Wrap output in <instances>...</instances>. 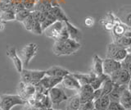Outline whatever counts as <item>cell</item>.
I'll return each instance as SVG.
<instances>
[{
    "label": "cell",
    "mask_w": 131,
    "mask_h": 110,
    "mask_svg": "<svg viewBox=\"0 0 131 110\" xmlns=\"http://www.w3.org/2000/svg\"><path fill=\"white\" fill-rule=\"evenodd\" d=\"M27 102L18 95H2L0 96V109L11 110L16 105L24 106Z\"/></svg>",
    "instance_id": "obj_2"
},
{
    "label": "cell",
    "mask_w": 131,
    "mask_h": 110,
    "mask_svg": "<svg viewBox=\"0 0 131 110\" xmlns=\"http://www.w3.org/2000/svg\"><path fill=\"white\" fill-rule=\"evenodd\" d=\"M43 108H38L35 107V106H31L28 104H26L23 106V108L21 110H42Z\"/></svg>",
    "instance_id": "obj_39"
},
{
    "label": "cell",
    "mask_w": 131,
    "mask_h": 110,
    "mask_svg": "<svg viewBox=\"0 0 131 110\" xmlns=\"http://www.w3.org/2000/svg\"><path fill=\"white\" fill-rule=\"evenodd\" d=\"M126 50H127V53H128V54H131V46H129V48H127Z\"/></svg>",
    "instance_id": "obj_42"
},
{
    "label": "cell",
    "mask_w": 131,
    "mask_h": 110,
    "mask_svg": "<svg viewBox=\"0 0 131 110\" xmlns=\"http://www.w3.org/2000/svg\"><path fill=\"white\" fill-rule=\"evenodd\" d=\"M93 93L78 91V95H79V97H80V103L84 104V103H87V102L93 100Z\"/></svg>",
    "instance_id": "obj_28"
},
{
    "label": "cell",
    "mask_w": 131,
    "mask_h": 110,
    "mask_svg": "<svg viewBox=\"0 0 131 110\" xmlns=\"http://www.w3.org/2000/svg\"><path fill=\"white\" fill-rule=\"evenodd\" d=\"M109 77H110V76L104 74V73L102 75H99V76H96L93 79L91 82H90V85L93 87V89H99V88H101L102 83H103L106 79H108Z\"/></svg>",
    "instance_id": "obj_25"
},
{
    "label": "cell",
    "mask_w": 131,
    "mask_h": 110,
    "mask_svg": "<svg viewBox=\"0 0 131 110\" xmlns=\"http://www.w3.org/2000/svg\"><path fill=\"white\" fill-rule=\"evenodd\" d=\"M121 22L123 24H125L126 26L131 28V13H127L124 17V18H123V20H121Z\"/></svg>",
    "instance_id": "obj_36"
},
{
    "label": "cell",
    "mask_w": 131,
    "mask_h": 110,
    "mask_svg": "<svg viewBox=\"0 0 131 110\" xmlns=\"http://www.w3.org/2000/svg\"><path fill=\"white\" fill-rule=\"evenodd\" d=\"M110 78L114 82V84L119 85H127L131 78V76L126 69L121 67L120 70L112 73L110 76Z\"/></svg>",
    "instance_id": "obj_6"
},
{
    "label": "cell",
    "mask_w": 131,
    "mask_h": 110,
    "mask_svg": "<svg viewBox=\"0 0 131 110\" xmlns=\"http://www.w3.org/2000/svg\"><path fill=\"white\" fill-rule=\"evenodd\" d=\"M64 26H65L64 22L57 21L54 23H52L51 26H49L48 28H46V29L43 31V33L46 35L47 37L53 39L56 41Z\"/></svg>",
    "instance_id": "obj_7"
},
{
    "label": "cell",
    "mask_w": 131,
    "mask_h": 110,
    "mask_svg": "<svg viewBox=\"0 0 131 110\" xmlns=\"http://www.w3.org/2000/svg\"><path fill=\"white\" fill-rule=\"evenodd\" d=\"M21 23L23 24L24 27L26 28L28 31H31L32 25H33V16H32V13H30V14L27 17L25 18Z\"/></svg>",
    "instance_id": "obj_31"
},
{
    "label": "cell",
    "mask_w": 131,
    "mask_h": 110,
    "mask_svg": "<svg viewBox=\"0 0 131 110\" xmlns=\"http://www.w3.org/2000/svg\"><path fill=\"white\" fill-rule=\"evenodd\" d=\"M35 85L32 84H25L23 82H20L18 85L17 87V92L18 95L25 99L26 102L27 100L31 98L35 94Z\"/></svg>",
    "instance_id": "obj_8"
},
{
    "label": "cell",
    "mask_w": 131,
    "mask_h": 110,
    "mask_svg": "<svg viewBox=\"0 0 131 110\" xmlns=\"http://www.w3.org/2000/svg\"><path fill=\"white\" fill-rule=\"evenodd\" d=\"M115 43H116L117 44H119L120 46L123 47V48H129L131 45V38L129 37H126V36H121V38H119L118 39L115 40L113 41Z\"/></svg>",
    "instance_id": "obj_29"
},
{
    "label": "cell",
    "mask_w": 131,
    "mask_h": 110,
    "mask_svg": "<svg viewBox=\"0 0 131 110\" xmlns=\"http://www.w3.org/2000/svg\"><path fill=\"white\" fill-rule=\"evenodd\" d=\"M130 46H131V45H130Z\"/></svg>",
    "instance_id": "obj_46"
},
{
    "label": "cell",
    "mask_w": 131,
    "mask_h": 110,
    "mask_svg": "<svg viewBox=\"0 0 131 110\" xmlns=\"http://www.w3.org/2000/svg\"><path fill=\"white\" fill-rule=\"evenodd\" d=\"M42 110H54L52 108H43Z\"/></svg>",
    "instance_id": "obj_43"
},
{
    "label": "cell",
    "mask_w": 131,
    "mask_h": 110,
    "mask_svg": "<svg viewBox=\"0 0 131 110\" xmlns=\"http://www.w3.org/2000/svg\"><path fill=\"white\" fill-rule=\"evenodd\" d=\"M111 103L108 95H102L99 99L93 100L94 108L97 110H106Z\"/></svg>",
    "instance_id": "obj_18"
},
{
    "label": "cell",
    "mask_w": 131,
    "mask_h": 110,
    "mask_svg": "<svg viewBox=\"0 0 131 110\" xmlns=\"http://www.w3.org/2000/svg\"><path fill=\"white\" fill-rule=\"evenodd\" d=\"M80 42L71 39H67L61 41H55L52 46V52L57 56L71 55L80 48Z\"/></svg>",
    "instance_id": "obj_1"
},
{
    "label": "cell",
    "mask_w": 131,
    "mask_h": 110,
    "mask_svg": "<svg viewBox=\"0 0 131 110\" xmlns=\"http://www.w3.org/2000/svg\"><path fill=\"white\" fill-rule=\"evenodd\" d=\"M65 25L67 27V30L69 35V38L75 40V41L79 42V40L81 39V31L79 28H77L74 25L70 22L69 21L65 22Z\"/></svg>",
    "instance_id": "obj_14"
},
{
    "label": "cell",
    "mask_w": 131,
    "mask_h": 110,
    "mask_svg": "<svg viewBox=\"0 0 131 110\" xmlns=\"http://www.w3.org/2000/svg\"><path fill=\"white\" fill-rule=\"evenodd\" d=\"M126 70L129 72V74H130V76H131V63H130V64L129 65L128 67H127Z\"/></svg>",
    "instance_id": "obj_41"
},
{
    "label": "cell",
    "mask_w": 131,
    "mask_h": 110,
    "mask_svg": "<svg viewBox=\"0 0 131 110\" xmlns=\"http://www.w3.org/2000/svg\"><path fill=\"white\" fill-rule=\"evenodd\" d=\"M33 16V25L31 32L35 35H42L43 31L41 28V20H42V13L39 11H32L31 12Z\"/></svg>",
    "instance_id": "obj_13"
},
{
    "label": "cell",
    "mask_w": 131,
    "mask_h": 110,
    "mask_svg": "<svg viewBox=\"0 0 131 110\" xmlns=\"http://www.w3.org/2000/svg\"><path fill=\"white\" fill-rule=\"evenodd\" d=\"M126 26L125 24H123L121 22H116V23L114 24L113 28H112V36H113V39H114V41L115 40L118 39L119 38H121V36H123L125 33V31L126 29Z\"/></svg>",
    "instance_id": "obj_20"
},
{
    "label": "cell",
    "mask_w": 131,
    "mask_h": 110,
    "mask_svg": "<svg viewBox=\"0 0 131 110\" xmlns=\"http://www.w3.org/2000/svg\"><path fill=\"white\" fill-rule=\"evenodd\" d=\"M48 95L50 98L52 106H59L62 102L68 99V96L65 93L63 88L60 86H55L50 89L48 92Z\"/></svg>",
    "instance_id": "obj_4"
},
{
    "label": "cell",
    "mask_w": 131,
    "mask_h": 110,
    "mask_svg": "<svg viewBox=\"0 0 131 110\" xmlns=\"http://www.w3.org/2000/svg\"><path fill=\"white\" fill-rule=\"evenodd\" d=\"M63 77H58V76H47L45 75L41 81H39V84L45 89V91H48L50 89L53 88L58 85L61 83Z\"/></svg>",
    "instance_id": "obj_10"
},
{
    "label": "cell",
    "mask_w": 131,
    "mask_h": 110,
    "mask_svg": "<svg viewBox=\"0 0 131 110\" xmlns=\"http://www.w3.org/2000/svg\"><path fill=\"white\" fill-rule=\"evenodd\" d=\"M119 103L125 110L131 109V94L127 88L125 89L124 91L122 92L120 99H119Z\"/></svg>",
    "instance_id": "obj_21"
},
{
    "label": "cell",
    "mask_w": 131,
    "mask_h": 110,
    "mask_svg": "<svg viewBox=\"0 0 131 110\" xmlns=\"http://www.w3.org/2000/svg\"><path fill=\"white\" fill-rule=\"evenodd\" d=\"M93 100H95L97 99H99L100 97L102 96V89L99 88V89H94L93 91Z\"/></svg>",
    "instance_id": "obj_38"
},
{
    "label": "cell",
    "mask_w": 131,
    "mask_h": 110,
    "mask_svg": "<svg viewBox=\"0 0 131 110\" xmlns=\"http://www.w3.org/2000/svg\"><path fill=\"white\" fill-rule=\"evenodd\" d=\"M30 72V84L36 85L41 81V79L46 75V72L42 70H29Z\"/></svg>",
    "instance_id": "obj_23"
},
{
    "label": "cell",
    "mask_w": 131,
    "mask_h": 110,
    "mask_svg": "<svg viewBox=\"0 0 131 110\" xmlns=\"http://www.w3.org/2000/svg\"><path fill=\"white\" fill-rule=\"evenodd\" d=\"M7 55L8 56L12 63H13L14 66L16 69V71L18 72H20L23 70V63L22 60L20 58V57L18 56L16 50L14 47H9L7 50Z\"/></svg>",
    "instance_id": "obj_12"
},
{
    "label": "cell",
    "mask_w": 131,
    "mask_h": 110,
    "mask_svg": "<svg viewBox=\"0 0 131 110\" xmlns=\"http://www.w3.org/2000/svg\"><path fill=\"white\" fill-rule=\"evenodd\" d=\"M93 109H94L93 100L87 102V103L81 104L79 108V110H93Z\"/></svg>",
    "instance_id": "obj_34"
},
{
    "label": "cell",
    "mask_w": 131,
    "mask_h": 110,
    "mask_svg": "<svg viewBox=\"0 0 131 110\" xmlns=\"http://www.w3.org/2000/svg\"><path fill=\"white\" fill-rule=\"evenodd\" d=\"M72 74L77 79V81H79L80 85L90 84L93 79L96 76V75L92 72L87 73V74H85V73H72Z\"/></svg>",
    "instance_id": "obj_17"
},
{
    "label": "cell",
    "mask_w": 131,
    "mask_h": 110,
    "mask_svg": "<svg viewBox=\"0 0 131 110\" xmlns=\"http://www.w3.org/2000/svg\"><path fill=\"white\" fill-rule=\"evenodd\" d=\"M102 59L98 55H94L93 58V66H92V72H93L96 76H99L103 74V67H102Z\"/></svg>",
    "instance_id": "obj_19"
},
{
    "label": "cell",
    "mask_w": 131,
    "mask_h": 110,
    "mask_svg": "<svg viewBox=\"0 0 131 110\" xmlns=\"http://www.w3.org/2000/svg\"><path fill=\"white\" fill-rule=\"evenodd\" d=\"M38 45L35 43H30L26 44L21 50V58L23 66L27 67L30 63L32 58L37 55L38 53Z\"/></svg>",
    "instance_id": "obj_5"
},
{
    "label": "cell",
    "mask_w": 131,
    "mask_h": 110,
    "mask_svg": "<svg viewBox=\"0 0 131 110\" xmlns=\"http://www.w3.org/2000/svg\"><path fill=\"white\" fill-rule=\"evenodd\" d=\"M46 72L47 76H58V77H64L65 76L68 75L70 72L67 69H65L61 67L58 66H53L48 68Z\"/></svg>",
    "instance_id": "obj_16"
},
{
    "label": "cell",
    "mask_w": 131,
    "mask_h": 110,
    "mask_svg": "<svg viewBox=\"0 0 131 110\" xmlns=\"http://www.w3.org/2000/svg\"><path fill=\"white\" fill-rule=\"evenodd\" d=\"M36 0H21V4L26 9L30 10V12L34 11Z\"/></svg>",
    "instance_id": "obj_32"
},
{
    "label": "cell",
    "mask_w": 131,
    "mask_h": 110,
    "mask_svg": "<svg viewBox=\"0 0 131 110\" xmlns=\"http://www.w3.org/2000/svg\"><path fill=\"white\" fill-rule=\"evenodd\" d=\"M127 89H128V91H129V93L131 94V78H130V80H129V81L128 85H127Z\"/></svg>",
    "instance_id": "obj_40"
},
{
    "label": "cell",
    "mask_w": 131,
    "mask_h": 110,
    "mask_svg": "<svg viewBox=\"0 0 131 110\" xmlns=\"http://www.w3.org/2000/svg\"><path fill=\"white\" fill-rule=\"evenodd\" d=\"M68 103L67 105V110H79L81 104L79 95H75L71 98H68Z\"/></svg>",
    "instance_id": "obj_24"
},
{
    "label": "cell",
    "mask_w": 131,
    "mask_h": 110,
    "mask_svg": "<svg viewBox=\"0 0 131 110\" xmlns=\"http://www.w3.org/2000/svg\"><path fill=\"white\" fill-rule=\"evenodd\" d=\"M67 39H69V35H68V32L67 30V27H66V25H65V26L63 27V29L61 30L58 38H57L56 41H61V40H66Z\"/></svg>",
    "instance_id": "obj_35"
},
{
    "label": "cell",
    "mask_w": 131,
    "mask_h": 110,
    "mask_svg": "<svg viewBox=\"0 0 131 110\" xmlns=\"http://www.w3.org/2000/svg\"><path fill=\"white\" fill-rule=\"evenodd\" d=\"M0 18H1L2 21L3 22H7V21H15L16 18V13L14 10L11 8V9H7L6 11H3L0 13Z\"/></svg>",
    "instance_id": "obj_27"
},
{
    "label": "cell",
    "mask_w": 131,
    "mask_h": 110,
    "mask_svg": "<svg viewBox=\"0 0 131 110\" xmlns=\"http://www.w3.org/2000/svg\"><path fill=\"white\" fill-rule=\"evenodd\" d=\"M31 12L28 9H21L17 13H16V18H15V21H17V22H22L23 20L27 17L30 14Z\"/></svg>",
    "instance_id": "obj_30"
},
{
    "label": "cell",
    "mask_w": 131,
    "mask_h": 110,
    "mask_svg": "<svg viewBox=\"0 0 131 110\" xmlns=\"http://www.w3.org/2000/svg\"><path fill=\"white\" fill-rule=\"evenodd\" d=\"M126 88H127V85H119L115 84L112 92L108 95V96L110 98V100L115 101V102H119V99H120V97L121 95L122 92L124 91V89Z\"/></svg>",
    "instance_id": "obj_22"
},
{
    "label": "cell",
    "mask_w": 131,
    "mask_h": 110,
    "mask_svg": "<svg viewBox=\"0 0 131 110\" xmlns=\"http://www.w3.org/2000/svg\"><path fill=\"white\" fill-rule=\"evenodd\" d=\"M102 67H103V73L108 76H111L122 67H121V63L118 62L116 60H114L112 58H106L103 59L102 62Z\"/></svg>",
    "instance_id": "obj_9"
},
{
    "label": "cell",
    "mask_w": 131,
    "mask_h": 110,
    "mask_svg": "<svg viewBox=\"0 0 131 110\" xmlns=\"http://www.w3.org/2000/svg\"><path fill=\"white\" fill-rule=\"evenodd\" d=\"M106 110H125V109L122 107L119 102L111 101V103L108 106V108H106Z\"/></svg>",
    "instance_id": "obj_33"
},
{
    "label": "cell",
    "mask_w": 131,
    "mask_h": 110,
    "mask_svg": "<svg viewBox=\"0 0 131 110\" xmlns=\"http://www.w3.org/2000/svg\"><path fill=\"white\" fill-rule=\"evenodd\" d=\"M107 54H106V58H112L116 60L118 62H121L127 55V50L125 48L120 46L116 43L112 42L110 43L107 45Z\"/></svg>",
    "instance_id": "obj_3"
},
{
    "label": "cell",
    "mask_w": 131,
    "mask_h": 110,
    "mask_svg": "<svg viewBox=\"0 0 131 110\" xmlns=\"http://www.w3.org/2000/svg\"><path fill=\"white\" fill-rule=\"evenodd\" d=\"M48 12H49V13H51L53 17H55V19L57 20V21L64 22L69 21V19L67 17V15L65 14L63 10L61 9V7L58 5L52 6Z\"/></svg>",
    "instance_id": "obj_15"
},
{
    "label": "cell",
    "mask_w": 131,
    "mask_h": 110,
    "mask_svg": "<svg viewBox=\"0 0 131 110\" xmlns=\"http://www.w3.org/2000/svg\"><path fill=\"white\" fill-rule=\"evenodd\" d=\"M57 110H59V109H57Z\"/></svg>",
    "instance_id": "obj_45"
},
{
    "label": "cell",
    "mask_w": 131,
    "mask_h": 110,
    "mask_svg": "<svg viewBox=\"0 0 131 110\" xmlns=\"http://www.w3.org/2000/svg\"><path fill=\"white\" fill-rule=\"evenodd\" d=\"M84 24L87 27H92L94 25V19L92 17H88L84 20Z\"/></svg>",
    "instance_id": "obj_37"
},
{
    "label": "cell",
    "mask_w": 131,
    "mask_h": 110,
    "mask_svg": "<svg viewBox=\"0 0 131 110\" xmlns=\"http://www.w3.org/2000/svg\"><path fill=\"white\" fill-rule=\"evenodd\" d=\"M93 110H97V109H95V108H94V109H93Z\"/></svg>",
    "instance_id": "obj_44"
},
{
    "label": "cell",
    "mask_w": 131,
    "mask_h": 110,
    "mask_svg": "<svg viewBox=\"0 0 131 110\" xmlns=\"http://www.w3.org/2000/svg\"><path fill=\"white\" fill-rule=\"evenodd\" d=\"M61 85L64 88H67L68 89H71V91H79L81 87L80 84L75 76H73L71 73H69L68 75L65 76L63 77L62 81H61Z\"/></svg>",
    "instance_id": "obj_11"
},
{
    "label": "cell",
    "mask_w": 131,
    "mask_h": 110,
    "mask_svg": "<svg viewBox=\"0 0 131 110\" xmlns=\"http://www.w3.org/2000/svg\"><path fill=\"white\" fill-rule=\"evenodd\" d=\"M114 82L111 80L109 77L108 79H106L103 83H102L101 89H102V95H108L109 94L112 92V89L114 87Z\"/></svg>",
    "instance_id": "obj_26"
}]
</instances>
